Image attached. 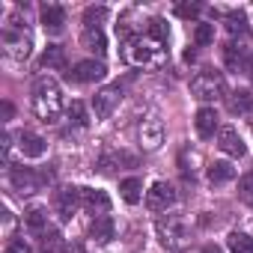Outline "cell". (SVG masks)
Segmentation results:
<instances>
[{
	"label": "cell",
	"instance_id": "cell-1",
	"mask_svg": "<svg viewBox=\"0 0 253 253\" xmlns=\"http://www.w3.org/2000/svg\"><path fill=\"white\" fill-rule=\"evenodd\" d=\"M33 113L42 122H57L63 113V89L54 78H39L33 86Z\"/></svg>",
	"mask_w": 253,
	"mask_h": 253
},
{
	"label": "cell",
	"instance_id": "cell-2",
	"mask_svg": "<svg viewBox=\"0 0 253 253\" xmlns=\"http://www.w3.org/2000/svg\"><path fill=\"white\" fill-rule=\"evenodd\" d=\"M128 60L131 63H137V66H149V63H158L161 60V54H164V45L161 42H155L149 33H137L131 42H128Z\"/></svg>",
	"mask_w": 253,
	"mask_h": 253
},
{
	"label": "cell",
	"instance_id": "cell-3",
	"mask_svg": "<svg viewBox=\"0 0 253 253\" xmlns=\"http://www.w3.org/2000/svg\"><path fill=\"white\" fill-rule=\"evenodd\" d=\"M191 92H194V98H200V101H214V98H220V95H223V75L214 72V69H206V72L194 75Z\"/></svg>",
	"mask_w": 253,
	"mask_h": 253
},
{
	"label": "cell",
	"instance_id": "cell-4",
	"mask_svg": "<svg viewBox=\"0 0 253 253\" xmlns=\"http://www.w3.org/2000/svg\"><path fill=\"white\" fill-rule=\"evenodd\" d=\"M158 235H161V241H164V247H182L185 244V238H188V229H185V220L182 217H176V214H167V217H161L158 220Z\"/></svg>",
	"mask_w": 253,
	"mask_h": 253
},
{
	"label": "cell",
	"instance_id": "cell-5",
	"mask_svg": "<svg viewBox=\"0 0 253 253\" xmlns=\"http://www.w3.org/2000/svg\"><path fill=\"white\" fill-rule=\"evenodd\" d=\"M176 203V188L170 182H152V188L146 191V206L152 211H167Z\"/></svg>",
	"mask_w": 253,
	"mask_h": 253
},
{
	"label": "cell",
	"instance_id": "cell-6",
	"mask_svg": "<svg viewBox=\"0 0 253 253\" xmlns=\"http://www.w3.org/2000/svg\"><path fill=\"white\" fill-rule=\"evenodd\" d=\"M104 75H107V69H104V63H98V60H81V63H75L72 72H69V78L78 81V84H95V81H104Z\"/></svg>",
	"mask_w": 253,
	"mask_h": 253
},
{
	"label": "cell",
	"instance_id": "cell-7",
	"mask_svg": "<svg viewBox=\"0 0 253 253\" xmlns=\"http://www.w3.org/2000/svg\"><path fill=\"white\" fill-rule=\"evenodd\" d=\"M119 98H122L119 86H104V89H98V92L92 95V113H95V119H107V116L116 110Z\"/></svg>",
	"mask_w": 253,
	"mask_h": 253
},
{
	"label": "cell",
	"instance_id": "cell-8",
	"mask_svg": "<svg viewBox=\"0 0 253 253\" xmlns=\"http://www.w3.org/2000/svg\"><path fill=\"white\" fill-rule=\"evenodd\" d=\"M81 203H84L81 200V188H63L57 194V214H60V220H72L78 214Z\"/></svg>",
	"mask_w": 253,
	"mask_h": 253
},
{
	"label": "cell",
	"instance_id": "cell-9",
	"mask_svg": "<svg viewBox=\"0 0 253 253\" xmlns=\"http://www.w3.org/2000/svg\"><path fill=\"white\" fill-rule=\"evenodd\" d=\"M217 146H220V152H226V155H232V158H241V155L247 152L241 134L232 128V125H223V128L217 131Z\"/></svg>",
	"mask_w": 253,
	"mask_h": 253
},
{
	"label": "cell",
	"instance_id": "cell-10",
	"mask_svg": "<svg viewBox=\"0 0 253 253\" xmlns=\"http://www.w3.org/2000/svg\"><path fill=\"white\" fill-rule=\"evenodd\" d=\"M3 45H6L9 57H15V60L30 57V36L21 33V30H3Z\"/></svg>",
	"mask_w": 253,
	"mask_h": 253
},
{
	"label": "cell",
	"instance_id": "cell-11",
	"mask_svg": "<svg viewBox=\"0 0 253 253\" xmlns=\"http://www.w3.org/2000/svg\"><path fill=\"white\" fill-rule=\"evenodd\" d=\"M164 143V125L161 119H143L140 122V146L143 149H158Z\"/></svg>",
	"mask_w": 253,
	"mask_h": 253
},
{
	"label": "cell",
	"instance_id": "cell-12",
	"mask_svg": "<svg viewBox=\"0 0 253 253\" xmlns=\"http://www.w3.org/2000/svg\"><path fill=\"white\" fill-rule=\"evenodd\" d=\"M194 125H197V134H200L203 140L214 137V131H220V128H217V110H214V107H200L197 116H194Z\"/></svg>",
	"mask_w": 253,
	"mask_h": 253
},
{
	"label": "cell",
	"instance_id": "cell-13",
	"mask_svg": "<svg viewBox=\"0 0 253 253\" xmlns=\"http://www.w3.org/2000/svg\"><path fill=\"white\" fill-rule=\"evenodd\" d=\"M12 185H15V191H21V194H33V191H39L42 176H36L30 167H12Z\"/></svg>",
	"mask_w": 253,
	"mask_h": 253
},
{
	"label": "cell",
	"instance_id": "cell-14",
	"mask_svg": "<svg viewBox=\"0 0 253 253\" xmlns=\"http://www.w3.org/2000/svg\"><path fill=\"white\" fill-rule=\"evenodd\" d=\"M81 200H84V206L92 211V214H107L110 211V197L104 194V191H95V188H81Z\"/></svg>",
	"mask_w": 253,
	"mask_h": 253
},
{
	"label": "cell",
	"instance_id": "cell-15",
	"mask_svg": "<svg viewBox=\"0 0 253 253\" xmlns=\"http://www.w3.org/2000/svg\"><path fill=\"white\" fill-rule=\"evenodd\" d=\"M18 140H21L18 146H21V155H24V158H42L45 149H48L45 137H39V134H33V131H21Z\"/></svg>",
	"mask_w": 253,
	"mask_h": 253
},
{
	"label": "cell",
	"instance_id": "cell-16",
	"mask_svg": "<svg viewBox=\"0 0 253 253\" xmlns=\"http://www.w3.org/2000/svg\"><path fill=\"white\" fill-rule=\"evenodd\" d=\"M42 24H45V30L60 33L63 24H66V12H63V6H57V3H45V6H42Z\"/></svg>",
	"mask_w": 253,
	"mask_h": 253
},
{
	"label": "cell",
	"instance_id": "cell-17",
	"mask_svg": "<svg viewBox=\"0 0 253 253\" xmlns=\"http://www.w3.org/2000/svg\"><path fill=\"white\" fill-rule=\"evenodd\" d=\"M206 176H209L211 185H223V182H232L235 179V167L229 161H211L209 170H206Z\"/></svg>",
	"mask_w": 253,
	"mask_h": 253
},
{
	"label": "cell",
	"instance_id": "cell-18",
	"mask_svg": "<svg viewBox=\"0 0 253 253\" xmlns=\"http://www.w3.org/2000/svg\"><path fill=\"white\" fill-rule=\"evenodd\" d=\"M24 226H27L30 232H36V235L48 232V211H45L42 206L27 209V211H24Z\"/></svg>",
	"mask_w": 253,
	"mask_h": 253
},
{
	"label": "cell",
	"instance_id": "cell-19",
	"mask_svg": "<svg viewBox=\"0 0 253 253\" xmlns=\"http://www.w3.org/2000/svg\"><path fill=\"white\" fill-rule=\"evenodd\" d=\"M113 232H116V226H113V220L107 214H101V217H95L89 223V238H95L98 244H107L113 238Z\"/></svg>",
	"mask_w": 253,
	"mask_h": 253
},
{
	"label": "cell",
	"instance_id": "cell-20",
	"mask_svg": "<svg viewBox=\"0 0 253 253\" xmlns=\"http://www.w3.org/2000/svg\"><path fill=\"white\" fill-rule=\"evenodd\" d=\"M81 42H84L86 51H95V54H104V51H107V39H104L101 27H84Z\"/></svg>",
	"mask_w": 253,
	"mask_h": 253
},
{
	"label": "cell",
	"instance_id": "cell-21",
	"mask_svg": "<svg viewBox=\"0 0 253 253\" xmlns=\"http://www.w3.org/2000/svg\"><path fill=\"white\" fill-rule=\"evenodd\" d=\"M223 60H226V66H229V69H235V72H238V69H247V60H250V57H247V48H244V45L229 42V45L223 48Z\"/></svg>",
	"mask_w": 253,
	"mask_h": 253
},
{
	"label": "cell",
	"instance_id": "cell-22",
	"mask_svg": "<svg viewBox=\"0 0 253 253\" xmlns=\"http://www.w3.org/2000/svg\"><path fill=\"white\" fill-rule=\"evenodd\" d=\"M39 66L42 69H63L66 66V51L60 45H48L42 51V57H39Z\"/></svg>",
	"mask_w": 253,
	"mask_h": 253
},
{
	"label": "cell",
	"instance_id": "cell-23",
	"mask_svg": "<svg viewBox=\"0 0 253 253\" xmlns=\"http://www.w3.org/2000/svg\"><path fill=\"white\" fill-rule=\"evenodd\" d=\"M226 107H229V113H250V110H253V95H250L247 89H238V92L229 95Z\"/></svg>",
	"mask_w": 253,
	"mask_h": 253
},
{
	"label": "cell",
	"instance_id": "cell-24",
	"mask_svg": "<svg viewBox=\"0 0 253 253\" xmlns=\"http://www.w3.org/2000/svg\"><path fill=\"white\" fill-rule=\"evenodd\" d=\"M119 194H122V200L125 203H140V197H143V185L137 182V179H125V182H119Z\"/></svg>",
	"mask_w": 253,
	"mask_h": 253
},
{
	"label": "cell",
	"instance_id": "cell-25",
	"mask_svg": "<svg viewBox=\"0 0 253 253\" xmlns=\"http://www.w3.org/2000/svg\"><path fill=\"white\" fill-rule=\"evenodd\" d=\"M66 116H69L72 125H78V128H86V125H89V113H86L84 101H72V104L66 107Z\"/></svg>",
	"mask_w": 253,
	"mask_h": 253
},
{
	"label": "cell",
	"instance_id": "cell-26",
	"mask_svg": "<svg viewBox=\"0 0 253 253\" xmlns=\"http://www.w3.org/2000/svg\"><path fill=\"white\" fill-rule=\"evenodd\" d=\"M63 247H66V241L57 229L42 232V253H63Z\"/></svg>",
	"mask_w": 253,
	"mask_h": 253
},
{
	"label": "cell",
	"instance_id": "cell-27",
	"mask_svg": "<svg viewBox=\"0 0 253 253\" xmlns=\"http://www.w3.org/2000/svg\"><path fill=\"white\" fill-rule=\"evenodd\" d=\"M250 244H253V238L250 235H244V232H229V250L232 253H250Z\"/></svg>",
	"mask_w": 253,
	"mask_h": 253
},
{
	"label": "cell",
	"instance_id": "cell-28",
	"mask_svg": "<svg viewBox=\"0 0 253 253\" xmlns=\"http://www.w3.org/2000/svg\"><path fill=\"white\" fill-rule=\"evenodd\" d=\"M146 33H149L155 42H161V45H167V39H170V30H167V24H164L161 18H152L149 27H146Z\"/></svg>",
	"mask_w": 253,
	"mask_h": 253
},
{
	"label": "cell",
	"instance_id": "cell-29",
	"mask_svg": "<svg viewBox=\"0 0 253 253\" xmlns=\"http://www.w3.org/2000/svg\"><path fill=\"white\" fill-rule=\"evenodd\" d=\"M104 18H107V9L104 6H89L84 12V27H101Z\"/></svg>",
	"mask_w": 253,
	"mask_h": 253
},
{
	"label": "cell",
	"instance_id": "cell-30",
	"mask_svg": "<svg viewBox=\"0 0 253 253\" xmlns=\"http://www.w3.org/2000/svg\"><path fill=\"white\" fill-rule=\"evenodd\" d=\"M244 27H247V15L244 12H229L226 15V30L235 36V33H244Z\"/></svg>",
	"mask_w": 253,
	"mask_h": 253
},
{
	"label": "cell",
	"instance_id": "cell-31",
	"mask_svg": "<svg viewBox=\"0 0 253 253\" xmlns=\"http://www.w3.org/2000/svg\"><path fill=\"white\" fill-rule=\"evenodd\" d=\"M238 197L253 209V173H247V176H241V182H238Z\"/></svg>",
	"mask_w": 253,
	"mask_h": 253
},
{
	"label": "cell",
	"instance_id": "cell-32",
	"mask_svg": "<svg viewBox=\"0 0 253 253\" xmlns=\"http://www.w3.org/2000/svg\"><path fill=\"white\" fill-rule=\"evenodd\" d=\"M194 39H197V45H211L214 42V24H197Z\"/></svg>",
	"mask_w": 253,
	"mask_h": 253
},
{
	"label": "cell",
	"instance_id": "cell-33",
	"mask_svg": "<svg viewBox=\"0 0 253 253\" xmlns=\"http://www.w3.org/2000/svg\"><path fill=\"white\" fill-rule=\"evenodd\" d=\"M116 164H119V155H113V152H104V155L98 158V170H101V173H113Z\"/></svg>",
	"mask_w": 253,
	"mask_h": 253
},
{
	"label": "cell",
	"instance_id": "cell-34",
	"mask_svg": "<svg viewBox=\"0 0 253 253\" xmlns=\"http://www.w3.org/2000/svg\"><path fill=\"white\" fill-rule=\"evenodd\" d=\"M176 15L179 18H197L200 15V3H179L176 6Z\"/></svg>",
	"mask_w": 253,
	"mask_h": 253
},
{
	"label": "cell",
	"instance_id": "cell-35",
	"mask_svg": "<svg viewBox=\"0 0 253 253\" xmlns=\"http://www.w3.org/2000/svg\"><path fill=\"white\" fill-rule=\"evenodd\" d=\"M6 253H30V244H27V241H21V238H15V241H9V244H6Z\"/></svg>",
	"mask_w": 253,
	"mask_h": 253
},
{
	"label": "cell",
	"instance_id": "cell-36",
	"mask_svg": "<svg viewBox=\"0 0 253 253\" xmlns=\"http://www.w3.org/2000/svg\"><path fill=\"white\" fill-rule=\"evenodd\" d=\"M63 253H86V250H84V244H81V241H66Z\"/></svg>",
	"mask_w": 253,
	"mask_h": 253
},
{
	"label": "cell",
	"instance_id": "cell-37",
	"mask_svg": "<svg viewBox=\"0 0 253 253\" xmlns=\"http://www.w3.org/2000/svg\"><path fill=\"white\" fill-rule=\"evenodd\" d=\"M3 116L12 119V104H9V101H3Z\"/></svg>",
	"mask_w": 253,
	"mask_h": 253
},
{
	"label": "cell",
	"instance_id": "cell-38",
	"mask_svg": "<svg viewBox=\"0 0 253 253\" xmlns=\"http://www.w3.org/2000/svg\"><path fill=\"white\" fill-rule=\"evenodd\" d=\"M203 253H220V250H217V247H211V244H209V247H203Z\"/></svg>",
	"mask_w": 253,
	"mask_h": 253
},
{
	"label": "cell",
	"instance_id": "cell-39",
	"mask_svg": "<svg viewBox=\"0 0 253 253\" xmlns=\"http://www.w3.org/2000/svg\"><path fill=\"white\" fill-rule=\"evenodd\" d=\"M247 72H250V78H253V54H250V60H247Z\"/></svg>",
	"mask_w": 253,
	"mask_h": 253
},
{
	"label": "cell",
	"instance_id": "cell-40",
	"mask_svg": "<svg viewBox=\"0 0 253 253\" xmlns=\"http://www.w3.org/2000/svg\"><path fill=\"white\" fill-rule=\"evenodd\" d=\"M250 253H253V244H250Z\"/></svg>",
	"mask_w": 253,
	"mask_h": 253
}]
</instances>
